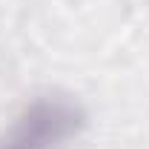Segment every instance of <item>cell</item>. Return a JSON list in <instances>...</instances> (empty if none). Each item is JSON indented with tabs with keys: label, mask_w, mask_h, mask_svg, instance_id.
<instances>
[{
	"label": "cell",
	"mask_w": 149,
	"mask_h": 149,
	"mask_svg": "<svg viewBox=\"0 0 149 149\" xmlns=\"http://www.w3.org/2000/svg\"><path fill=\"white\" fill-rule=\"evenodd\" d=\"M86 123L83 106L66 95H40L17 115L0 149H60L80 135Z\"/></svg>",
	"instance_id": "obj_1"
}]
</instances>
